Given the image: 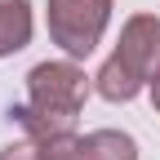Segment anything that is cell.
<instances>
[{"label":"cell","instance_id":"6da1fadb","mask_svg":"<svg viewBox=\"0 0 160 160\" xmlns=\"http://www.w3.org/2000/svg\"><path fill=\"white\" fill-rule=\"evenodd\" d=\"M156 80H160V18L156 13H129L111 58L93 76V89L107 102H133Z\"/></svg>","mask_w":160,"mask_h":160},{"label":"cell","instance_id":"7a4b0ae2","mask_svg":"<svg viewBox=\"0 0 160 160\" xmlns=\"http://www.w3.org/2000/svg\"><path fill=\"white\" fill-rule=\"evenodd\" d=\"M93 93V76H85V67L76 58H53V62H36L27 71V107H36L40 116L58 120L62 129L76 133V116Z\"/></svg>","mask_w":160,"mask_h":160},{"label":"cell","instance_id":"3957f363","mask_svg":"<svg viewBox=\"0 0 160 160\" xmlns=\"http://www.w3.org/2000/svg\"><path fill=\"white\" fill-rule=\"evenodd\" d=\"M116 0H49L45 22H49V40L67 58H89L107 36Z\"/></svg>","mask_w":160,"mask_h":160},{"label":"cell","instance_id":"277c9868","mask_svg":"<svg viewBox=\"0 0 160 160\" xmlns=\"http://www.w3.org/2000/svg\"><path fill=\"white\" fill-rule=\"evenodd\" d=\"M36 36V13L31 0H0V58H13L31 45Z\"/></svg>","mask_w":160,"mask_h":160},{"label":"cell","instance_id":"5b68a950","mask_svg":"<svg viewBox=\"0 0 160 160\" xmlns=\"http://www.w3.org/2000/svg\"><path fill=\"white\" fill-rule=\"evenodd\" d=\"M85 151H89V160H138V142L125 129H93V133H85Z\"/></svg>","mask_w":160,"mask_h":160},{"label":"cell","instance_id":"8992f818","mask_svg":"<svg viewBox=\"0 0 160 160\" xmlns=\"http://www.w3.org/2000/svg\"><path fill=\"white\" fill-rule=\"evenodd\" d=\"M45 160H89L85 151V138L80 133H62V138H49V142H40Z\"/></svg>","mask_w":160,"mask_h":160},{"label":"cell","instance_id":"52a82bcc","mask_svg":"<svg viewBox=\"0 0 160 160\" xmlns=\"http://www.w3.org/2000/svg\"><path fill=\"white\" fill-rule=\"evenodd\" d=\"M0 160H45V151H40V142H31V138H18V142L0 147Z\"/></svg>","mask_w":160,"mask_h":160},{"label":"cell","instance_id":"ba28073f","mask_svg":"<svg viewBox=\"0 0 160 160\" xmlns=\"http://www.w3.org/2000/svg\"><path fill=\"white\" fill-rule=\"evenodd\" d=\"M151 107H156V116H160V80L151 85Z\"/></svg>","mask_w":160,"mask_h":160}]
</instances>
